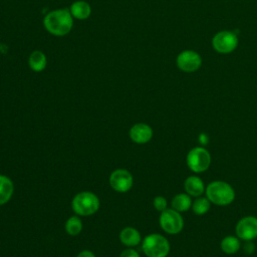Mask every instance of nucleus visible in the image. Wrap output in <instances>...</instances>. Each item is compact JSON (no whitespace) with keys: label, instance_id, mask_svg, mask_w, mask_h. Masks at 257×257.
<instances>
[{"label":"nucleus","instance_id":"obj_1","mask_svg":"<svg viewBox=\"0 0 257 257\" xmlns=\"http://www.w3.org/2000/svg\"><path fill=\"white\" fill-rule=\"evenodd\" d=\"M43 25L50 34L54 36H64L72 29L73 17L66 8L52 10L45 15Z\"/></svg>","mask_w":257,"mask_h":257},{"label":"nucleus","instance_id":"obj_2","mask_svg":"<svg viewBox=\"0 0 257 257\" xmlns=\"http://www.w3.org/2000/svg\"><path fill=\"white\" fill-rule=\"evenodd\" d=\"M208 200L218 206H228L235 199L233 187L224 181H213L205 189Z\"/></svg>","mask_w":257,"mask_h":257},{"label":"nucleus","instance_id":"obj_3","mask_svg":"<svg viewBox=\"0 0 257 257\" xmlns=\"http://www.w3.org/2000/svg\"><path fill=\"white\" fill-rule=\"evenodd\" d=\"M142 249L148 257H167L170 253V242L161 234L147 235L142 241Z\"/></svg>","mask_w":257,"mask_h":257},{"label":"nucleus","instance_id":"obj_4","mask_svg":"<svg viewBox=\"0 0 257 257\" xmlns=\"http://www.w3.org/2000/svg\"><path fill=\"white\" fill-rule=\"evenodd\" d=\"M71 207L76 215L90 216L99 209V199L92 192H80L73 197Z\"/></svg>","mask_w":257,"mask_h":257},{"label":"nucleus","instance_id":"obj_5","mask_svg":"<svg viewBox=\"0 0 257 257\" xmlns=\"http://www.w3.org/2000/svg\"><path fill=\"white\" fill-rule=\"evenodd\" d=\"M188 168L194 173H203L211 165V154L204 147H195L191 149L186 157Z\"/></svg>","mask_w":257,"mask_h":257},{"label":"nucleus","instance_id":"obj_6","mask_svg":"<svg viewBox=\"0 0 257 257\" xmlns=\"http://www.w3.org/2000/svg\"><path fill=\"white\" fill-rule=\"evenodd\" d=\"M160 226L168 234L175 235L180 233L184 228V218L180 212L175 209H166L161 212Z\"/></svg>","mask_w":257,"mask_h":257},{"label":"nucleus","instance_id":"obj_7","mask_svg":"<svg viewBox=\"0 0 257 257\" xmlns=\"http://www.w3.org/2000/svg\"><path fill=\"white\" fill-rule=\"evenodd\" d=\"M212 46L218 53H231L238 46L237 34L230 30H221L213 36Z\"/></svg>","mask_w":257,"mask_h":257},{"label":"nucleus","instance_id":"obj_8","mask_svg":"<svg viewBox=\"0 0 257 257\" xmlns=\"http://www.w3.org/2000/svg\"><path fill=\"white\" fill-rule=\"evenodd\" d=\"M176 63L180 70L191 73L197 71L201 67L202 57L197 51L184 50L178 54Z\"/></svg>","mask_w":257,"mask_h":257},{"label":"nucleus","instance_id":"obj_9","mask_svg":"<svg viewBox=\"0 0 257 257\" xmlns=\"http://www.w3.org/2000/svg\"><path fill=\"white\" fill-rule=\"evenodd\" d=\"M236 235L243 241H252L257 238V217L245 216L236 224Z\"/></svg>","mask_w":257,"mask_h":257},{"label":"nucleus","instance_id":"obj_10","mask_svg":"<svg viewBox=\"0 0 257 257\" xmlns=\"http://www.w3.org/2000/svg\"><path fill=\"white\" fill-rule=\"evenodd\" d=\"M109 184L114 191L119 193H125L130 191L133 187L134 178L127 170L117 169L110 174Z\"/></svg>","mask_w":257,"mask_h":257},{"label":"nucleus","instance_id":"obj_11","mask_svg":"<svg viewBox=\"0 0 257 257\" xmlns=\"http://www.w3.org/2000/svg\"><path fill=\"white\" fill-rule=\"evenodd\" d=\"M130 138L136 144H147L153 138V128L143 122L134 124L130 130Z\"/></svg>","mask_w":257,"mask_h":257},{"label":"nucleus","instance_id":"obj_12","mask_svg":"<svg viewBox=\"0 0 257 257\" xmlns=\"http://www.w3.org/2000/svg\"><path fill=\"white\" fill-rule=\"evenodd\" d=\"M184 188L188 195L196 198L202 196L206 189L204 182L198 176H189L184 182Z\"/></svg>","mask_w":257,"mask_h":257},{"label":"nucleus","instance_id":"obj_13","mask_svg":"<svg viewBox=\"0 0 257 257\" xmlns=\"http://www.w3.org/2000/svg\"><path fill=\"white\" fill-rule=\"evenodd\" d=\"M119 240L123 245L132 248L138 246L141 243L142 237L136 228L125 227L119 233Z\"/></svg>","mask_w":257,"mask_h":257},{"label":"nucleus","instance_id":"obj_14","mask_svg":"<svg viewBox=\"0 0 257 257\" xmlns=\"http://www.w3.org/2000/svg\"><path fill=\"white\" fill-rule=\"evenodd\" d=\"M69 11L73 18H76L78 20H84L87 19L91 14V7L90 5L82 0H78L73 2L70 5Z\"/></svg>","mask_w":257,"mask_h":257},{"label":"nucleus","instance_id":"obj_15","mask_svg":"<svg viewBox=\"0 0 257 257\" xmlns=\"http://www.w3.org/2000/svg\"><path fill=\"white\" fill-rule=\"evenodd\" d=\"M14 192V185L10 178L0 175V206L6 204L11 199Z\"/></svg>","mask_w":257,"mask_h":257},{"label":"nucleus","instance_id":"obj_16","mask_svg":"<svg viewBox=\"0 0 257 257\" xmlns=\"http://www.w3.org/2000/svg\"><path fill=\"white\" fill-rule=\"evenodd\" d=\"M46 55L40 50H34L28 57V65L35 72L42 71L46 67Z\"/></svg>","mask_w":257,"mask_h":257},{"label":"nucleus","instance_id":"obj_17","mask_svg":"<svg viewBox=\"0 0 257 257\" xmlns=\"http://www.w3.org/2000/svg\"><path fill=\"white\" fill-rule=\"evenodd\" d=\"M192 203L193 201L190 195H188L187 193H180L174 196L171 202V205L173 209L181 213V212H186L190 208H192Z\"/></svg>","mask_w":257,"mask_h":257},{"label":"nucleus","instance_id":"obj_18","mask_svg":"<svg viewBox=\"0 0 257 257\" xmlns=\"http://www.w3.org/2000/svg\"><path fill=\"white\" fill-rule=\"evenodd\" d=\"M220 247L221 250L228 255H232L237 253L240 248H241V243H240V239L237 236H226L221 240L220 243Z\"/></svg>","mask_w":257,"mask_h":257},{"label":"nucleus","instance_id":"obj_19","mask_svg":"<svg viewBox=\"0 0 257 257\" xmlns=\"http://www.w3.org/2000/svg\"><path fill=\"white\" fill-rule=\"evenodd\" d=\"M211 207V202L207 197H197L196 200L192 203V210L196 215L202 216L205 215Z\"/></svg>","mask_w":257,"mask_h":257},{"label":"nucleus","instance_id":"obj_20","mask_svg":"<svg viewBox=\"0 0 257 257\" xmlns=\"http://www.w3.org/2000/svg\"><path fill=\"white\" fill-rule=\"evenodd\" d=\"M82 230V222L77 216H71L65 222V231L70 236L78 235Z\"/></svg>","mask_w":257,"mask_h":257},{"label":"nucleus","instance_id":"obj_21","mask_svg":"<svg viewBox=\"0 0 257 257\" xmlns=\"http://www.w3.org/2000/svg\"><path fill=\"white\" fill-rule=\"evenodd\" d=\"M153 205H154L156 210H158L160 212H163L164 210L167 209L168 202H167L166 198H164L163 196H157V197H155V199L153 201Z\"/></svg>","mask_w":257,"mask_h":257},{"label":"nucleus","instance_id":"obj_22","mask_svg":"<svg viewBox=\"0 0 257 257\" xmlns=\"http://www.w3.org/2000/svg\"><path fill=\"white\" fill-rule=\"evenodd\" d=\"M119 257H141V256H140V254L138 253V251H136L135 249H133V248L130 247V248L123 250V251L120 253Z\"/></svg>","mask_w":257,"mask_h":257},{"label":"nucleus","instance_id":"obj_23","mask_svg":"<svg viewBox=\"0 0 257 257\" xmlns=\"http://www.w3.org/2000/svg\"><path fill=\"white\" fill-rule=\"evenodd\" d=\"M243 250L246 254H252L255 250V246L254 243L252 241H246V243L243 246Z\"/></svg>","mask_w":257,"mask_h":257},{"label":"nucleus","instance_id":"obj_24","mask_svg":"<svg viewBox=\"0 0 257 257\" xmlns=\"http://www.w3.org/2000/svg\"><path fill=\"white\" fill-rule=\"evenodd\" d=\"M76 257H95V255L89 250H83V251L79 252Z\"/></svg>","mask_w":257,"mask_h":257},{"label":"nucleus","instance_id":"obj_25","mask_svg":"<svg viewBox=\"0 0 257 257\" xmlns=\"http://www.w3.org/2000/svg\"><path fill=\"white\" fill-rule=\"evenodd\" d=\"M208 136L206 134H201L199 136V142L202 144V145H206L208 142Z\"/></svg>","mask_w":257,"mask_h":257}]
</instances>
